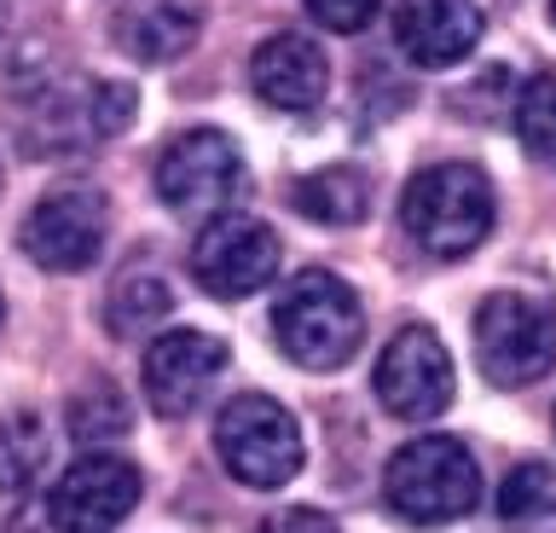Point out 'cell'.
Here are the masks:
<instances>
[{"instance_id": "obj_1", "label": "cell", "mask_w": 556, "mask_h": 533, "mask_svg": "<svg viewBox=\"0 0 556 533\" xmlns=\"http://www.w3.org/2000/svg\"><path fill=\"white\" fill-rule=\"evenodd\" d=\"M273 337L295 366L337 371L365 337V307L337 272H295L273 302Z\"/></svg>"}, {"instance_id": "obj_2", "label": "cell", "mask_w": 556, "mask_h": 533, "mask_svg": "<svg viewBox=\"0 0 556 533\" xmlns=\"http://www.w3.org/2000/svg\"><path fill=\"white\" fill-rule=\"evenodd\" d=\"M400 220L429 255H469L493 227V186L476 163H434L424 168L406 198H400Z\"/></svg>"}, {"instance_id": "obj_3", "label": "cell", "mask_w": 556, "mask_h": 533, "mask_svg": "<svg viewBox=\"0 0 556 533\" xmlns=\"http://www.w3.org/2000/svg\"><path fill=\"white\" fill-rule=\"evenodd\" d=\"M476 493H481L476 458L464 453V441H446V435L400 446V453L389 458V475H382L389 510L417 522V528L458 522V516L476 505Z\"/></svg>"}, {"instance_id": "obj_4", "label": "cell", "mask_w": 556, "mask_h": 533, "mask_svg": "<svg viewBox=\"0 0 556 533\" xmlns=\"http://www.w3.org/2000/svg\"><path fill=\"white\" fill-rule=\"evenodd\" d=\"M215 446L243 487H285L302 470V429L267 394H238L215 418Z\"/></svg>"}, {"instance_id": "obj_5", "label": "cell", "mask_w": 556, "mask_h": 533, "mask_svg": "<svg viewBox=\"0 0 556 533\" xmlns=\"http://www.w3.org/2000/svg\"><path fill=\"white\" fill-rule=\"evenodd\" d=\"M476 359L498 389L533 383L556 366V307L539 296H486L476 314Z\"/></svg>"}, {"instance_id": "obj_6", "label": "cell", "mask_w": 556, "mask_h": 533, "mask_svg": "<svg viewBox=\"0 0 556 533\" xmlns=\"http://www.w3.org/2000/svg\"><path fill=\"white\" fill-rule=\"evenodd\" d=\"M191 272L220 302L255 296L278 272V232L255 215H215L191 244Z\"/></svg>"}, {"instance_id": "obj_7", "label": "cell", "mask_w": 556, "mask_h": 533, "mask_svg": "<svg viewBox=\"0 0 556 533\" xmlns=\"http://www.w3.org/2000/svg\"><path fill=\"white\" fill-rule=\"evenodd\" d=\"M156 192H163L168 210L180 215H215L243 192V157L238 145L215 128H191L180 134L163 163H156Z\"/></svg>"}, {"instance_id": "obj_8", "label": "cell", "mask_w": 556, "mask_h": 533, "mask_svg": "<svg viewBox=\"0 0 556 533\" xmlns=\"http://www.w3.org/2000/svg\"><path fill=\"white\" fill-rule=\"evenodd\" d=\"M104 227H111V210L93 186H59L29 210L24 220V255L41 262L47 272H81L99 262L104 250Z\"/></svg>"}, {"instance_id": "obj_9", "label": "cell", "mask_w": 556, "mask_h": 533, "mask_svg": "<svg viewBox=\"0 0 556 533\" xmlns=\"http://www.w3.org/2000/svg\"><path fill=\"white\" fill-rule=\"evenodd\" d=\"M377 401L406 423L441 418L452 406V359L429 325H406L377 359Z\"/></svg>"}, {"instance_id": "obj_10", "label": "cell", "mask_w": 556, "mask_h": 533, "mask_svg": "<svg viewBox=\"0 0 556 533\" xmlns=\"http://www.w3.org/2000/svg\"><path fill=\"white\" fill-rule=\"evenodd\" d=\"M139 505V470L128 458H81L76 470H64V481L47 498V516L59 533H111L116 522H128V510Z\"/></svg>"}, {"instance_id": "obj_11", "label": "cell", "mask_w": 556, "mask_h": 533, "mask_svg": "<svg viewBox=\"0 0 556 533\" xmlns=\"http://www.w3.org/2000/svg\"><path fill=\"white\" fill-rule=\"evenodd\" d=\"M226 371V348L208 331H168L146 348V401L163 418H186Z\"/></svg>"}, {"instance_id": "obj_12", "label": "cell", "mask_w": 556, "mask_h": 533, "mask_svg": "<svg viewBox=\"0 0 556 533\" xmlns=\"http://www.w3.org/2000/svg\"><path fill=\"white\" fill-rule=\"evenodd\" d=\"M394 41L417 71H446L481 41V7L476 0H400Z\"/></svg>"}, {"instance_id": "obj_13", "label": "cell", "mask_w": 556, "mask_h": 533, "mask_svg": "<svg viewBox=\"0 0 556 533\" xmlns=\"http://www.w3.org/2000/svg\"><path fill=\"white\" fill-rule=\"evenodd\" d=\"M250 81L255 93L267 99L273 111H313L330 88V64H325V47L313 36H295V29H285V36L261 41L255 59H250Z\"/></svg>"}, {"instance_id": "obj_14", "label": "cell", "mask_w": 556, "mask_h": 533, "mask_svg": "<svg viewBox=\"0 0 556 533\" xmlns=\"http://www.w3.org/2000/svg\"><path fill=\"white\" fill-rule=\"evenodd\" d=\"M111 36L139 64H168L198 41V12L186 0H116Z\"/></svg>"}, {"instance_id": "obj_15", "label": "cell", "mask_w": 556, "mask_h": 533, "mask_svg": "<svg viewBox=\"0 0 556 533\" xmlns=\"http://www.w3.org/2000/svg\"><path fill=\"white\" fill-rule=\"evenodd\" d=\"M365 203H371V186L359 168H319V175L295 180V210L307 220H325V227H354Z\"/></svg>"}, {"instance_id": "obj_16", "label": "cell", "mask_w": 556, "mask_h": 533, "mask_svg": "<svg viewBox=\"0 0 556 533\" xmlns=\"http://www.w3.org/2000/svg\"><path fill=\"white\" fill-rule=\"evenodd\" d=\"M168 284L156 279L151 267H139V272H122L116 290H111V302H104V319H111V331L116 337H139V331H151L156 319H168Z\"/></svg>"}, {"instance_id": "obj_17", "label": "cell", "mask_w": 556, "mask_h": 533, "mask_svg": "<svg viewBox=\"0 0 556 533\" xmlns=\"http://www.w3.org/2000/svg\"><path fill=\"white\" fill-rule=\"evenodd\" d=\"M41 464H47V429H41V418H29V411L0 418V493L35 487Z\"/></svg>"}, {"instance_id": "obj_18", "label": "cell", "mask_w": 556, "mask_h": 533, "mask_svg": "<svg viewBox=\"0 0 556 533\" xmlns=\"http://www.w3.org/2000/svg\"><path fill=\"white\" fill-rule=\"evenodd\" d=\"M516 134L533 157H545L556 168V71L533 76L516 99Z\"/></svg>"}, {"instance_id": "obj_19", "label": "cell", "mask_w": 556, "mask_h": 533, "mask_svg": "<svg viewBox=\"0 0 556 533\" xmlns=\"http://www.w3.org/2000/svg\"><path fill=\"white\" fill-rule=\"evenodd\" d=\"M556 505V475L551 464H516L498 487V516L504 522H528V516H545Z\"/></svg>"}, {"instance_id": "obj_20", "label": "cell", "mask_w": 556, "mask_h": 533, "mask_svg": "<svg viewBox=\"0 0 556 533\" xmlns=\"http://www.w3.org/2000/svg\"><path fill=\"white\" fill-rule=\"evenodd\" d=\"M122 423H128V406H122V394L111 383L87 389L81 401L70 406V429H76V441H104V435H116Z\"/></svg>"}, {"instance_id": "obj_21", "label": "cell", "mask_w": 556, "mask_h": 533, "mask_svg": "<svg viewBox=\"0 0 556 533\" xmlns=\"http://www.w3.org/2000/svg\"><path fill=\"white\" fill-rule=\"evenodd\" d=\"M382 0H307V12L319 18L325 29H337V36H354V29H365L377 18Z\"/></svg>"}, {"instance_id": "obj_22", "label": "cell", "mask_w": 556, "mask_h": 533, "mask_svg": "<svg viewBox=\"0 0 556 533\" xmlns=\"http://www.w3.org/2000/svg\"><path fill=\"white\" fill-rule=\"evenodd\" d=\"M261 533H337V522L319 516V510H278Z\"/></svg>"}, {"instance_id": "obj_23", "label": "cell", "mask_w": 556, "mask_h": 533, "mask_svg": "<svg viewBox=\"0 0 556 533\" xmlns=\"http://www.w3.org/2000/svg\"><path fill=\"white\" fill-rule=\"evenodd\" d=\"M0 36H7V0H0Z\"/></svg>"}, {"instance_id": "obj_24", "label": "cell", "mask_w": 556, "mask_h": 533, "mask_svg": "<svg viewBox=\"0 0 556 533\" xmlns=\"http://www.w3.org/2000/svg\"><path fill=\"white\" fill-rule=\"evenodd\" d=\"M0 319H7V302H0Z\"/></svg>"}, {"instance_id": "obj_25", "label": "cell", "mask_w": 556, "mask_h": 533, "mask_svg": "<svg viewBox=\"0 0 556 533\" xmlns=\"http://www.w3.org/2000/svg\"><path fill=\"white\" fill-rule=\"evenodd\" d=\"M551 18H556V0H551Z\"/></svg>"}]
</instances>
